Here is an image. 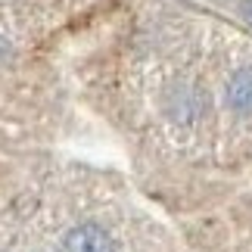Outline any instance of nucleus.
Returning <instances> with one entry per match:
<instances>
[{"label":"nucleus","instance_id":"3","mask_svg":"<svg viewBox=\"0 0 252 252\" xmlns=\"http://www.w3.org/2000/svg\"><path fill=\"white\" fill-rule=\"evenodd\" d=\"M240 9H243V16L252 22V0H240Z\"/></svg>","mask_w":252,"mask_h":252},{"label":"nucleus","instance_id":"1","mask_svg":"<svg viewBox=\"0 0 252 252\" xmlns=\"http://www.w3.org/2000/svg\"><path fill=\"white\" fill-rule=\"evenodd\" d=\"M63 252H115V243L100 224H78L63 237Z\"/></svg>","mask_w":252,"mask_h":252},{"label":"nucleus","instance_id":"2","mask_svg":"<svg viewBox=\"0 0 252 252\" xmlns=\"http://www.w3.org/2000/svg\"><path fill=\"white\" fill-rule=\"evenodd\" d=\"M227 103L237 112L252 115V69H240L227 84Z\"/></svg>","mask_w":252,"mask_h":252},{"label":"nucleus","instance_id":"4","mask_svg":"<svg viewBox=\"0 0 252 252\" xmlns=\"http://www.w3.org/2000/svg\"><path fill=\"white\" fill-rule=\"evenodd\" d=\"M3 56H6V47H3V41H0V60H3Z\"/></svg>","mask_w":252,"mask_h":252}]
</instances>
